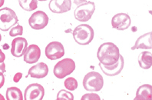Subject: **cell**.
<instances>
[{
	"instance_id": "83f0119b",
	"label": "cell",
	"mask_w": 152,
	"mask_h": 100,
	"mask_svg": "<svg viewBox=\"0 0 152 100\" xmlns=\"http://www.w3.org/2000/svg\"><path fill=\"white\" fill-rule=\"evenodd\" d=\"M71 1H72V2H74L75 5H77V6H79L81 4L86 2V0H71Z\"/></svg>"
},
{
	"instance_id": "30bf717a",
	"label": "cell",
	"mask_w": 152,
	"mask_h": 100,
	"mask_svg": "<svg viewBox=\"0 0 152 100\" xmlns=\"http://www.w3.org/2000/svg\"><path fill=\"white\" fill-rule=\"evenodd\" d=\"M111 26L115 29L124 31L131 26L130 16L127 13H118L114 15L111 19Z\"/></svg>"
},
{
	"instance_id": "7c38bea8",
	"label": "cell",
	"mask_w": 152,
	"mask_h": 100,
	"mask_svg": "<svg viewBox=\"0 0 152 100\" xmlns=\"http://www.w3.org/2000/svg\"><path fill=\"white\" fill-rule=\"evenodd\" d=\"M27 47H28V42L25 38L16 37L12 42V55L14 57H21L25 54Z\"/></svg>"
},
{
	"instance_id": "4dcf8cb0",
	"label": "cell",
	"mask_w": 152,
	"mask_h": 100,
	"mask_svg": "<svg viewBox=\"0 0 152 100\" xmlns=\"http://www.w3.org/2000/svg\"><path fill=\"white\" fill-rule=\"evenodd\" d=\"M5 99H6L4 98L3 96H2V95L0 94V100H5Z\"/></svg>"
},
{
	"instance_id": "8fae6325",
	"label": "cell",
	"mask_w": 152,
	"mask_h": 100,
	"mask_svg": "<svg viewBox=\"0 0 152 100\" xmlns=\"http://www.w3.org/2000/svg\"><path fill=\"white\" fill-rule=\"evenodd\" d=\"M124 58L123 56H121L120 54L119 59L116 63H115L114 65H104L102 63L99 62V66H100L101 69L106 76H115L119 75L123 70L124 68Z\"/></svg>"
},
{
	"instance_id": "6da1fadb",
	"label": "cell",
	"mask_w": 152,
	"mask_h": 100,
	"mask_svg": "<svg viewBox=\"0 0 152 100\" xmlns=\"http://www.w3.org/2000/svg\"><path fill=\"white\" fill-rule=\"evenodd\" d=\"M120 56L118 47L112 43H104L99 46L97 58L104 65H111L118 62Z\"/></svg>"
},
{
	"instance_id": "7a4b0ae2",
	"label": "cell",
	"mask_w": 152,
	"mask_h": 100,
	"mask_svg": "<svg viewBox=\"0 0 152 100\" xmlns=\"http://www.w3.org/2000/svg\"><path fill=\"white\" fill-rule=\"evenodd\" d=\"M72 34L76 43L82 46H86L91 43L95 35L92 27L87 24L79 25L75 27Z\"/></svg>"
},
{
	"instance_id": "484cf974",
	"label": "cell",
	"mask_w": 152,
	"mask_h": 100,
	"mask_svg": "<svg viewBox=\"0 0 152 100\" xmlns=\"http://www.w3.org/2000/svg\"><path fill=\"white\" fill-rule=\"evenodd\" d=\"M5 83V76L3 75V72H0V89L2 87Z\"/></svg>"
},
{
	"instance_id": "1f68e13d",
	"label": "cell",
	"mask_w": 152,
	"mask_h": 100,
	"mask_svg": "<svg viewBox=\"0 0 152 100\" xmlns=\"http://www.w3.org/2000/svg\"><path fill=\"white\" fill-rule=\"evenodd\" d=\"M2 41V35H1V34H0V42Z\"/></svg>"
},
{
	"instance_id": "3957f363",
	"label": "cell",
	"mask_w": 152,
	"mask_h": 100,
	"mask_svg": "<svg viewBox=\"0 0 152 100\" xmlns=\"http://www.w3.org/2000/svg\"><path fill=\"white\" fill-rule=\"evenodd\" d=\"M84 89L88 92L96 93L104 86V79L97 72H90L86 74L83 79Z\"/></svg>"
},
{
	"instance_id": "ba28073f",
	"label": "cell",
	"mask_w": 152,
	"mask_h": 100,
	"mask_svg": "<svg viewBox=\"0 0 152 100\" xmlns=\"http://www.w3.org/2000/svg\"><path fill=\"white\" fill-rule=\"evenodd\" d=\"M45 52L48 60H59L65 55V49L61 43L55 41L47 45Z\"/></svg>"
},
{
	"instance_id": "52a82bcc",
	"label": "cell",
	"mask_w": 152,
	"mask_h": 100,
	"mask_svg": "<svg viewBox=\"0 0 152 100\" xmlns=\"http://www.w3.org/2000/svg\"><path fill=\"white\" fill-rule=\"evenodd\" d=\"M49 22V18L45 12H35L28 19V24L30 27L35 30H41L45 28Z\"/></svg>"
},
{
	"instance_id": "4fadbf2b",
	"label": "cell",
	"mask_w": 152,
	"mask_h": 100,
	"mask_svg": "<svg viewBox=\"0 0 152 100\" xmlns=\"http://www.w3.org/2000/svg\"><path fill=\"white\" fill-rule=\"evenodd\" d=\"M49 10L53 13H65L72 9L71 0H51L48 4Z\"/></svg>"
},
{
	"instance_id": "e0dca14e",
	"label": "cell",
	"mask_w": 152,
	"mask_h": 100,
	"mask_svg": "<svg viewBox=\"0 0 152 100\" xmlns=\"http://www.w3.org/2000/svg\"><path fill=\"white\" fill-rule=\"evenodd\" d=\"M135 100H151L152 99V86L149 84L141 85L136 93Z\"/></svg>"
},
{
	"instance_id": "f1b7e54d",
	"label": "cell",
	"mask_w": 152,
	"mask_h": 100,
	"mask_svg": "<svg viewBox=\"0 0 152 100\" xmlns=\"http://www.w3.org/2000/svg\"><path fill=\"white\" fill-rule=\"evenodd\" d=\"M6 65H5V63L3 62H0V72H6Z\"/></svg>"
},
{
	"instance_id": "d4e9b609",
	"label": "cell",
	"mask_w": 152,
	"mask_h": 100,
	"mask_svg": "<svg viewBox=\"0 0 152 100\" xmlns=\"http://www.w3.org/2000/svg\"><path fill=\"white\" fill-rule=\"evenodd\" d=\"M22 73H21V72H17L16 74L14 76V77H13V81L15 82H19L21 80V79H22Z\"/></svg>"
},
{
	"instance_id": "603a6c76",
	"label": "cell",
	"mask_w": 152,
	"mask_h": 100,
	"mask_svg": "<svg viewBox=\"0 0 152 100\" xmlns=\"http://www.w3.org/2000/svg\"><path fill=\"white\" fill-rule=\"evenodd\" d=\"M23 34V27L20 25L12 27L11 30L10 31V35L11 37H15L18 35H22Z\"/></svg>"
},
{
	"instance_id": "cb8c5ba5",
	"label": "cell",
	"mask_w": 152,
	"mask_h": 100,
	"mask_svg": "<svg viewBox=\"0 0 152 100\" xmlns=\"http://www.w3.org/2000/svg\"><path fill=\"white\" fill-rule=\"evenodd\" d=\"M82 100H100V96L95 93H87L82 96Z\"/></svg>"
},
{
	"instance_id": "ffe728a7",
	"label": "cell",
	"mask_w": 152,
	"mask_h": 100,
	"mask_svg": "<svg viewBox=\"0 0 152 100\" xmlns=\"http://www.w3.org/2000/svg\"><path fill=\"white\" fill-rule=\"evenodd\" d=\"M19 6L25 11H34L38 7L37 0H19Z\"/></svg>"
},
{
	"instance_id": "f546056e",
	"label": "cell",
	"mask_w": 152,
	"mask_h": 100,
	"mask_svg": "<svg viewBox=\"0 0 152 100\" xmlns=\"http://www.w3.org/2000/svg\"><path fill=\"white\" fill-rule=\"evenodd\" d=\"M4 2H5V0H0V7L3 6Z\"/></svg>"
},
{
	"instance_id": "8992f818",
	"label": "cell",
	"mask_w": 152,
	"mask_h": 100,
	"mask_svg": "<svg viewBox=\"0 0 152 100\" xmlns=\"http://www.w3.org/2000/svg\"><path fill=\"white\" fill-rule=\"evenodd\" d=\"M95 11V2H86L82 3L76 8L75 10L74 15L76 20L79 22H87L92 17Z\"/></svg>"
},
{
	"instance_id": "9c48e42d",
	"label": "cell",
	"mask_w": 152,
	"mask_h": 100,
	"mask_svg": "<svg viewBox=\"0 0 152 100\" xmlns=\"http://www.w3.org/2000/svg\"><path fill=\"white\" fill-rule=\"evenodd\" d=\"M45 96V89L39 83L30 84L25 90V100H42Z\"/></svg>"
},
{
	"instance_id": "5bb4252c",
	"label": "cell",
	"mask_w": 152,
	"mask_h": 100,
	"mask_svg": "<svg viewBox=\"0 0 152 100\" xmlns=\"http://www.w3.org/2000/svg\"><path fill=\"white\" fill-rule=\"evenodd\" d=\"M24 61L28 64H33L37 62L41 56V49L37 45L32 44L27 47L25 52Z\"/></svg>"
},
{
	"instance_id": "5b68a950",
	"label": "cell",
	"mask_w": 152,
	"mask_h": 100,
	"mask_svg": "<svg viewBox=\"0 0 152 100\" xmlns=\"http://www.w3.org/2000/svg\"><path fill=\"white\" fill-rule=\"evenodd\" d=\"M75 69V62L73 60L66 58L58 62L54 66L53 73L58 79H64L69 75L72 74Z\"/></svg>"
},
{
	"instance_id": "277c9868",
	"label": "cell",
	"mask_w": 152,
	"mask_h": 100,
	"mask_svg": "<svg viewBox=\"0 0 152 100\" xmlns=\"http://www.w3.org/2000/svg\"><path fill=\"white\" fill-rule=\"evenodd\" d=\"M19 18L16 13L12 9L8 7L0 10V30L3 32L9 31L12 27L17 24Z\"/></svg>"
},
{
	"instance_id": "44dd1931",
	"label": "cell",
	"mask_w": 152,
	"mask_h": 100,
	"mask_svg": "<svg viewBox=\"0 0 152 100\" xmlns=\"http://www.w3.org/2000/svg\"><path fill=\"white\" fill-rule=\"evenodd\" d=\"M65 87L69 91H74L78 88V82L73 77H69L64 82Z\"/></svg>"
},
{
	"instance_id": "7402d4cb",
	"label": "cell",
	"mask_w": 152,
	"mask_h": 100,
	"mask_svg": "<svg viewBox=\"0 0 152 100\" xmlns=\"http://www.w3.org/2000/svg\"><path fill=\"white\" fill-rule=\"evenodd\" d=\"M74 95L69 91L61 89L57 95V100H74Z\"/></svg>"
},
{
	"instance_id": "ac0fdd59",
	"label": "cell",
	"mask_w": 152,
	"mask_h": 100,
	"mask_svg": "<svg viewBox=\"0 0 152 100\" xmlns=\"http://www.w3.org/2000/svg\"><path fill=\"white\" fill-rule=\"evenodd\" d=\"M138 64L143 69H149L152 65V54L151 52L145 51L138 56Z\"/></svg>"
},
{
	"instance_id": "d6a6232c",
	"label": "cell",
	"mask_w": 152,
	"mask_h": 100,
	"mask_svg": "<svg viewBox=\"0 0 152 100\" xmlns=\"http://www.w3.org/2000/svg\"><path fill=\"white\" fill-rule=\"evenodd\" d=\"M37 1H42H42H47V0H37Z\"/></svg>"
},
{
	"instance_id": "2e32d148",
	"label": "cell",
	"mask_w": 152,
	"mask_h": 100,
	"mask_svg": "<svg viewBox=\"0 0 152 100\" xmlns=\"http://www.w3.org/2000/svg\"><path fill=\"white\" fill-rule=\"evenodd\" d=\"M151 32L141 35L136 40L135 43L132 47V50L135 49H151Z\"/></svg>"
},
{
	"instance_id": "9a60e30c",
	"label": "cell",
	"mask_w": 152,
	"mask_h": 100,
	"mask_svg": "<svg viewBox=\"0 0 152 100\" xmlns=\"http://www.w3.org/2000/svg\"><path fill=\"white\" fill-rule=\"evenodd\" d=\"M28 74L32 78L43 79L48 74V67L45 62H39L30 68Z\"/></svg>"
},
{
	"instance_id": "4316f807",
	"label": "cell",
	"mask_w": 152,
	"mask_h": 100,
	"mask_svg": "<svg viewBox=\"0 0 152 100\" xmlns=\"http://www.w3.org/2000/svg\"><path fill=\"white\" fill-rule=\"evenodd\" d=\"M5 60H6V55L3 53L2 49H0V62H3Z\"/></svg>"
},
{
	"instance_id": "d6986e66",
	"label": "cell",
	"mask_w": 152,
	"mask_h": 100,
	"mask_svg": "<svg viewBox=\"0 0 152 100\" xmlns=\"http://www.w3.org/2000/svg\"><path fill=\"white\" fill-rule=\"evenodd\" d=\"M6 99L7 100H23L24 97L22 91L17 87H10L6 90Z\"/></svg>"
}]
</instances>
